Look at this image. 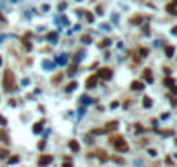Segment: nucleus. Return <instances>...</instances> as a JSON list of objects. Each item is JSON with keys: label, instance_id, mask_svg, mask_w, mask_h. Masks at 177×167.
<instances>
[{"label": "nucleus", "instance_id": "nucleus-1", "mask_svg": "<svg viewBox=\"0 0 177 167\" xmlns=\"http://www.w3.org/2000/svg\"><path fill=\"white\" fill-rule=\"evenodd\" d=\"M12 87H14V75L7 70V71H5V75H4V89H5L7 92H10Z\"/></svg>", "mask_w": 177, "mask_h": 167}, {"label": "nucleus", "instance_id": "nucleus-2", "mask_svg": "<svg viewBox=\"0 0 177 167\" xmlns=\"http://www.w3.org/2000/svg\"><path fill=\"white\" fill-rule=\"evenodd\" d=\"M111 143L115 145V148H116L118 151H127L128 150V145H127V141H125L123 138H113Z\"/></svg>", "mask_w": 177, "mask_h": 167}, {"label": "nucleus", "instance_id": "nucleus-3", "mask_svg": "<svg viewBox=\"0 0 177 167\" xmlns=\"http://www.w3.org/2000/svg\"><path fill=\"white\" fill-rule=\"evenodd\" d=\"M97 79H102V80H108L111 79V70L109 68H101L97 73Z\"/></svg>", "mask_w": 177, "mask_h": 167}, {"label": "nucleus", "instance_id": "nucleus-4", "mask_svg": "<svg viewBox=\"0 0 177 167\" xmlns=\"http://www.w3.org/2000/svg\"><path fill=\"white\" fill-rule=\"evenodd\" d=\"M52 162V155H42V157L38 158V165L40 167H45L47 164H50Z\"/></svg>", "mask_w": 177, "mask_h": 167}, {"label": "nucleus", "instance_id": "nucleus-5", "mask_svg": "<svg viewBox=\"0 0 177 167\" xmlns=\"http://www.w3.org/2000/svg\"><path fill=\"white\" fill-rule=\"evenodd\" d=\"M163 84H165L167 87L172 89V92H175V87H174V79H172V77H167V79L163 80Z\"/></svg>", "mask_w": 177, "mask_h": 167}, {"label": "nucleus", "instance_id": "nucleus-6", "mask_svg": "<svg viewBox=\"0 0 177 167\" xmlns=\"http://www.w3.org/2000/svg\"><path fill=\"white\" fill-rule=\"evenodd\" d=\"M68 146H69V150H73V151H80V145L75 141V139H71V141H69Z\"/></svg>", "mask_w": 177, "mask_h": 167}, {"label": "nucleus", "instance_id": "nucleus-7", "mask_svg": "<svg viewBox=\"0 0 177 167\" xmlns=\"http://www.w3.org/2000/svg\"><path fill=\"white\" fill-rule=\"evenodd\" d=\"M96 84H97V77H88L87 79V87L88 89H92Z\"/></svg>", "mask_w": 177, "mask_h": 167}, {"label": "nucleus", "instance_id": "nucleus-8", "mask_svg": "<svg viewBox=\"0 0 177 167\" xmlns=\"http://www.w3.org/2000/svg\"><path fill=\"white\" fill-rule=\"evenodd\" d=\"M144 80L146 82H153V73H151V70H144Z\"/></svg>", "mask_w": 177, "mask_h": 167}, {"label": "nucleus", "instance_id": "nucleus-9", "mask_svg": "<svg viewBox=\"0 0 177 167\" xmlns=\"http://www.w3.org/2000/svg\"><path fill=\"white\" fill-rule=\"evenodd\" d=\"M132 89H134V91H142V89H144V84H142V82H132Z\"/></svg>", "mask_w": 177, "mask_h": 167}, {"label": "nucleus", "instance_id": "nucleus-10", "mask_svg": "<svg viewBox=\"0 0 177 167\" xmlns=\"http://www.w3.org/2000/svg\"><path fill=\"white\" fill-rule=\"evenodd\" d=\"M57 63L59 65H66V63H68V56H66V54H59Z\"/></svg>", "mask_w": 177, "mask_h": 167}, {"label": "nucleus", "instance_id": "nucleus-11", "mask_svg": "<svg viewBox=\"0 0 177 167\" xmlns=\"http://www.w3.org/2000/svg\"><path fill=\"white\" fill-rule=\"evenodd\" d=\"M175 4H177V0H174L170 5H167V10L170 12V14H175Z\"/></svg>", "mask_w": 177, "mask_h": 167}, {"label": "nucleus", "instance_id": "nucleus-12", "mask_svg": "<svg viewBox=\"0 0 177 167\" xmlns=\"http://www.w3.org/2000/svg\"><path fill=\"white\" fill-rule=\"evenodd\" d=\"M116 127H118L116 122H109V124H106V129H104V131H115Z\"/></svg>", "mask_w": 177, "mask_h": 167}, {"label": "nucleus", "instance_id": "nucleus-13", "mask_svg": "<svg viewBox=\"0 0 177 167\" xmlns=\"http://www.w3.org/2000/svg\"><path fill=\"white\" fill-rule=\"evenodd\" d=\"M47 38H49L52 44H56V42H57V33H49V35H47Z\"/></svg>", "mask_w": 177, "mask_h": 167}, {"label": "nucleus", "instance_id": "nucleus-14", "mask_svg": "<svg viewBox=\"0 0 177 167\" xmlns=\"http://www.w3.org/2000/svg\"><path fill=\"white\" fill-rule=\"evenodd\" d=\"M142 105H144V108H149V106L153 105V101H151L149 98H144V99H142Z\"/></svg>", "mask_w": 177, "mask_h": 167}, {"label": "nucleus", "instance_id": "nucleus-15", "mask_svg": "<svg viewBox=\"0 0 177 167\" xmlns=\"http://www.w3.org/2000/svg\"><path fill=\"white\" fill-rule=\"evenodd\" d=\"M43 68H45V70H52V68H54V63H50V61H43Z\"/></svg>", "mask_w": 177, "mask_h": 167}, {"label": "nucleus", "instance_id": "nucleus-16", "mask_svg": "<svg viewBox=\"0 0 177 167\" xmlns=\"http://www.w3.org/2000/svg\"><path fill=\"white\" fill-rule=\"evenodd\" d=\"M42 125H43V122H38V124H35V127H33V132H40V131H42Z\"/></svg>", "mask_w": 177, "mask_h": 167}, {"label": "nucleus", "instance_id": "nucleus-17", "mask_svg": "<svg viewBox=\"0 0 177 167\" xmlns=\"http://www.w3.org/2000/svg\"><path fill=\"white\" fill-rule=\"evenodd\" d=\"M167 56H168V58H172V56H174V47H172V45H168V47H167Z\"/></svg>", "mask_w": 177, "mask_h": 167}, {"label": "nucleus", "instance_id": "nucleus-18", "mask_svg": "<svg viewBox=\"0 0 177 167\" xmlns=\"http://www.w3.org/2000/svg\"><path fill=\"white\" fill-rule=\"evenodd\" d=\"M75 87H77V82H71V84H69L68 87H66V92H71V91H73Z\"/></svg>", "mask_w": 177, "mask_h": 167}, {"label": "nucleus", "instance_id": "nucleus-19", "mask_svg": "<svg viewBox=\"0 0 177 167\" xmlns=\"http://www.w3.org/2000/svg\"><path fill=\"white\" fill-rule=\"evenodd\" d=\"M141 21H142V18H134V19L130 21V23H132V24H139Z\"/></svg>", "mask_w": 177, "mask_h": 167}, {"label": "nucleus", "instance_id": "nucleus-20", "mask_svg": "<svg viewBox=\"0 0 177 167\" xmlns=\"http://www.w3.org/2000/svg\"><path fill=\"white\" fill-rule=\"evenodd\" d=\"M83 56H85L83 52H78V54H77V58H75V61H82V59H83Z\"/></svg>", "mask_w": 177, "mask_h": 167}, {"label": "nucleus", "instance_id": "nucleus-21", "mask_svg": "<svg viewBox=\"0 0 177 167\" xmlns=\"http://www.w3.org/2000/svg\"><path fill=\"white\" fill-rule=\"evenodd\" d=\"M90 37H88V35H85V37H83V38H82V42H83V44H90Z\"/></svg>", "mask_w": 177, "mask_h": 167}, {"label": "nucleus", "instance_id": "nucleus-22", "mask_svg": "<svg viewBox=\"0 0 177 167\" xmlns=\"http://www.w3.org/2000/svg\"><path fill=\"white\" fill-rule=\"evenodd\" d=\"M82 101H83V105H88V103H90L88 96H82Z\"/></svg>", "mask_w": 177, "mask_h": 167}, {"label": "nucleus", "instance_id": "nucleus-23", "mask_svg": "<svg viewBox=\"0 0 177 167\" xmlns=\"http://www.w3.org/2000/svg\"><path fill=\"white\" fill-rule=\"evenodd\" d=\"M109 44H111L109 40H102V42H101V47H106V45H109Z\"/></svg>", "mask_w": 177, "mask_h": 167}, {"label": "nucleus", "instance_id": "nucleus-24", "mask_svg": "<svg viewBox=\"0 0 177 167\" xmlns=\"http://www.w3.org/2000/svg\"><path fill=\"white\" fill-rule=\"evenodd\" d=\"M24 47H26V49H31V44H29V42H28V40H24Z\"/></svg>", "mask_w": 177, "mask_h": 167}, {"label": "nucleus", "instance_id": "nucleus-25", "mask_svg": "<svg viewBox=\"0 0 177 167\" xmlns=\"http://www.w3.org/2000/svg\"><path fill=\"white\" fill-rule=\"evenodd\" d=\"M146 54H148V49H141V56L142 58H146Z\"/></svg>", "mask_w": 177, "mask_h": 167}, {"label": "nucleus", "instance_id": "nucleus-26", "mask_svg": "<svg viewBox=\"0 0 177 167\" xmlns=\"http://www.w3.org/2000/svg\"><path fill=\"white\" fill-rule=\"evenodd\" d=\"M0 157H2V158L7 157V151H5V150H2V151H0Z\"/></svg>", "mask_w": 177, "mask_h": 167}, {"label": "nucleus", "instance_id": "nucleus-27", "mask_svg": "<svg viewBox=\"0 0 177 167\" xmlns=\"http://www.w3.org/2000/svg\"><path fill=\"white\" fill-rule=\"evenodd\" d=\"M0 65H2V58H0Z\"/></svg>", "mask_w": 177, "mask_h": 167}, {"label": "nucleus", "instance_id": "nucleus-28", "mask_svg": "<svg viewBox=\"0 0 177 167\" xmlns=\"http://www.w3.org/2000/svg\"><path fill=\"white\" fill-rule=\"evenodd\" d=\"M0 19H2V16H0Z\"/></svg>", "mask_w": 177, "mask_h": 167}, {"label": "nucleus", "instance_id": "nucleus-29", "mask_svg": "<svg viewBox=\"0 0 177 167\" xmlns=\"http://www.w3.org/2000/svg\"><path fill=\"white\" fill-rule=\"evenodd\" d=\"M78 2H80V0H78Z\"/></svg>", "mask_w": 177, "mask_h": 167}]
</instances>
